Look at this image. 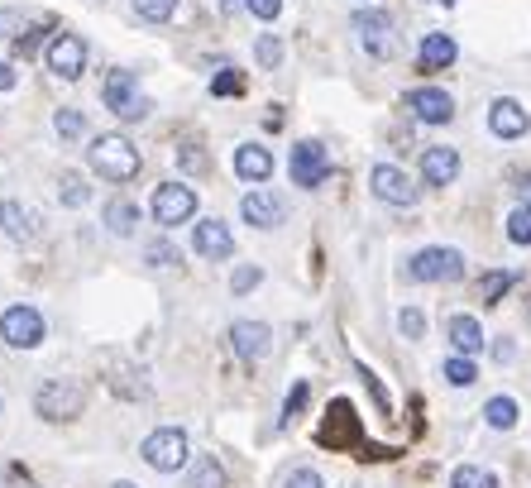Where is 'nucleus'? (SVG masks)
I'll list each match as a JSON object with an SVG mask.
<instances>
[{"label":"nucleus","mask_w":531,"mask_h":488,"mask_svg":"<svg viewBox=\"0 0 531 488\" xmlns=\"http://www.w3.org/2000/svg\"><path fill=\"white\" fill-rule=\"evenodd\" d=\"M87 158L106 182H130L134 173H139V149H134L125 134H96Z\"/></svg>","instance_id":"obj_1"},{"label":"nucleus","mask_w":531,"mask_h":488,"mask_svg":"<svg viewBox=\"0 0 531 488\" xmlns=\"http://www.w3.org/2000/svg\"><path fill=\"white\" fill-rule=\"evenodd\" d=\"M407 278L417 283H460L465 278V254L450 244H426L407 259Z\"/></svg>","instance_id":"obj_2"},{"label":"nucleus","mask_w":531,"mask_h":488,"mask_svg":"<svg viewBox=\"0 0 531 488\" xmlns=\"http://www.w3.org/2000/svg\"><path fill=\"white\" fill-rule=\"evenodd\" d=\"M101 101H106L120 120H144V115H149V96L139 91V77H134L130 67H111V72H106Z\"/></svg>","instance_id":"obj_3"},{"label":"nucleus","mask_w":531,"mask_h":488,"mask_svg":"<svg viewBox=\"0 0 531 488\" xmlns=\"http://www.w3.org/2000/svg\"><path fill=\"white\" fill-rule=\"evenodd\" d=\"M139 455H144V465L158 469V474H177V469L187 465L192 445H187V436H182L177 426H158V431H149V436H144Z\"/></svg>","instance_id":"obj_4"},{"label":"nucleus","mask_w":531,"mask_h":488,"mask_svg":"<svg viewBox=\"0 0 531 488\" xmlns=\"http://www.w3.org/2000/svg\"><path fill=\"white\" fill-rule=\"evenodd\" d=\"M354 34L369 58H393L398 53V29L388 10H354Z\"/></svg>","instance_id":"obj_5"},{"label":"nucleus","mask_w":531,"mask_h":488,"mask_svg":"<svg viewBox=\"0 0 531 488\" xmlns=\"http://www.w3.org/2000/svg\"><path fill=\"white\" fill-rule=\"evenodd\" d=\"M44 63L53 77H63V82H77L82 72H87V39L82 34H67V29H58L53 39H48L44 48Z\"/></svg>","instance_id":"obj_6"},{"label":"nucleus","mask_w":531,"mask_h":488,"mask_svg":"<svg viewBox=\"0 0 531 488\" xmlns=\"http://www.w3.org/2000/svg\"><path fill=\"white\" fill-rule=\"evenodd\" d=\"M34 407H39V417H44V422H72V417L87 407V398H82V388H77V383L48 378L44 388L34 393Z\"/></svg>","instance_id":"obj_7"},{"label":"nucleus","mask_w":531,"mask_h":488,"mask_svg":"<svg viewBox=\"0 0 531 488\" xmlns=\"http://www.w3.org/2000/svg\"><path fill=\"white\" fill-rule=\"evenodd\" d=\"M0 340L10 345V350H34L39 340H44V316L39 307H5L0 311Z\"/></svg>","instance_id":"obj_8"},{"label":"nucleus","mask_w":531,"mask_h":488,"mask_svg":"<svg viewBox=\"0 0 531 488\" xmlns=\"http://www.w3.org/2000/svg\"><path fill=\"white\" fill-rule=\"evenodd\" d=\"M197 216V192L187 187V182H158L154 192V221L163 230H173V225L192 221Z\"/></svg>","instance_id":"obj_9"},{"label":"nucleus","mask_w":531,"mask_h":488,"mask_svg":"<svg viewBox=\"0 0 531 488\" xmlns=\"http://www.w3.org/2000/svg\"><path fill=\"white\" fill-rule=\"evenodd\" d=\"M292 182L297 187H321V182L331 178V154H326V144H316V139H302V144H292Z\"/></svg>","instance_id":"obj_10"},{"label":"nucleus","mask_w":531,"mask_h":488,"mask_svg":"<svg viewBox=\"0 0 531 488\" xmlns=\"http://www.w3.org/2000/svg\"><path fill=\"white\" fill-rule=\"evenodd\" d=\"M369 187H374L378 201H388V206H417L421 187L402 168H393V163H374V173H369Z\"/></svg>","instance_id":"obj_11"},{"label":"nucleus","mask_w":531,"mask_h":488,"mask_svg":"<svg viewBox=\"0 0 531 488\" xmlns=\"http://www.w3.org/2000/svg\"><path fill=\"white\" fill-rule=\"evenodd\" d=\"M240 216L254 225V230H278V225L288 221V201L278 197V192H264V187H254V192H244Z\"/></svg>","instance_id":"obj_12"},{"label":"nucleus","mask_w":531,"mask_h":488,"mask_svg":"<svg viewBox=\"0 0 531 488\" xmlns=\"http://www.w3.org/2000/svg\"><path fill=\"white\" fill-rule=\"evenodd\" d=\"M407 106H412V115H417L421 125H450V120H455V101H450V91H441V87L407 91Z\"/></svg>","instance_id":"obj_13"},{"label":"nucleus","mask_w":531,"mask_h":488,"mask_svg":"<svg viewBox=\"0 0 531 488\" xmlns=\"http://www.w3.org/2000/svg\"><path fill=\"white\" fill-rule=\"evenodd\" d=\"M488 130L498 134V139H522L531 130V115L522 101H512V96H498L493 106H488Z\"/></svg>","instance_id":"obj_14"},{"label":"nucleus","mask_w":531,"mask_h":488,"mask_svg":"<svg viewBox=\"0 0 531 488\" xmlns=\"http://www.w3.org/2000/svg\"><path fill=\"white\" fill-rule=\"evenodd\" d=\"M230 345H235V355L244 364H259V359L273 350V331H268L264 321H235L230 326Z\"/></svg>","instance_id":"obj_15"},{"label":"nucleus","mask_w":531,"mask_h":488,"mask_svg":"<svg viewBox=\"0 0 531 488\" xmlns=\"http://www.w3.org/2000/svg\"><path fill=\"white\" fill-rule=\"evenodd\" d=\"M455 178H460V154H455L450 144H431V149L421 154V182H431V187H450Z\"/></svg>","instance_id":"obj_16"},{"label":"nucleus","mask_w":531,"mask_h":488,"mask_svg":"<svg viewBox=\"0 0 531 488\" xmlns=\"http://www.w3.org/2000/svg\"><path fill=\"white\" fill-rule=\"evenodd\" d=\"M192 244H197L201 259H230L235 254V235H230V225L225 221H197V235H192Z\"/></svg>","instance_id":"obj_17"},{"label":"nucleus","mask_w":531,"mask_h":488,"mask_svg":"<svg viewBox=\"0 0 531 488\" xmlns=\"http://www.w3.org/2000/svg\"><path fill=\"white\" fill-rule=\"evenodd\" d=\"M445 335H450V345H455V355H465V359H474L479 350H484V326L474 321V316H450L445 321Z\"/></svg>","instance_id":"obj_18"},{"label":"nucleus","mask_w":531,"mask_h":488,"mask_svg":"<svg viewBox=\"0 0 531 488\" xmlns=\"http://www.w3.org/2000/svg\"><path fill=\"white\" fill-rule=\"evenodd\" d=\"M455 58H460V48H455V39H450V34H426V39H421V48H417L421 72H445Z\"/></svg>","instance_id":"obj_19"},{"label":"nucleus","mask_w":531,"mask_h":488,"mask_svg":"<svg viewBox=\"0 0 531 488\" xmlns=\"http://www.w3.org/2000/svg\"><path fill=\"white\" fill-rule=\"evenodd\" d=\"M235 173H240L244 182H268L273 154H268L264 144H240V149H235Z\"/></svg>","instance_id":"obj_20"},{"label":"nucleus","mask_w":531,"mask_h":488,"mask_svg":"<svg viewBox=\"0 0 531 488\" xmlns=\"http://www.w3.org/2000/svg\"><path fill=\"white\" fill-rule=\"evenodd\" d=\"M0 230L10 235V240H29L34 235V211L24 206V201H5V221H0Z\"/></svg>","instance_id":"obj_21"},{"label":"nucleus","mask_w":531,"mask_h":488,"mask_svg":"<svg viewBox=\"0 0 531 488\" xmlns=\"http://www.w3.org/2000/svg\"><path fill=\"white\" fill-rule=\"evenodd\" d=\"M134 221H139V206H134V201L115 197L111 206H106V230H111V235H120V240H125V235H134Z\"/></svg>","instance_id":"obj_22"},{"label":"nucleus","mask_w":531,"mask_h":488,"mask_svg":"<svg viewBox=\"0 0 531 488\" xmlns=\"http://www.w3.org/2000/svg\"><path fill=\"white\" fill-rule=\"evenodd\" d=\"M484 422L493 426V431H512V426H517V402L503 398V393H498V398H488L484 402Z\"/></svg>","instance_id":"obj_23"},{"label":"nucleus","mask_w":531,"mask_h":488,"mask_svg":"<svg viewBox=\"0 0 531 488\" xmlns=\"http://www.w3.org/2000/svg\"><path fill=\"white\" fill-rule=\"evenodd\" d=\"M187 488H225V469L216 465V455H201L197 465H192Z\"/></svg>","instance_id":"obj_24"},{"label":"nucleus","mask_w":531,"mask_h":488,"mask_svg":"<svg viewBox=\"0 0 531 488\" xmlns=\"http://www.w3.org/2000/svg\"><path fill=\"white\" fill-rule=\"evenodd\" d=\"M512 283H517V273H508V268H493V273H484V278H479V297L493 307V302H503V292H508Z\"/></svg>","instance_id":"obj_25"},{"label":"nucleus","mask_w":531,"mask_h":488,"mask_svg":"<svg viewBox=\"0 0 531 488\" xmlns=\"http://www.w3.org/2000/svg\"><path fill=\"white\" fill-rule=\"evenodd\" d=\"M130 5H134V15L149 24H168L177 15V0H130Z\"/></svg>","instance_id":"obj_26"},{"label":"nucleus","mask_w":531,"mask_h":488,"mask_svg":"<svg viewBox=\"0 0 531 488\" xmlns=\"http://www.w3.org/2000/svg\"><path fill=\"white\" fill-rule=\"evenodd\" d=\"M58 197H63V206H87L91 201V187L82 173H63V182H58Z\"/></svg>","instance_id":"obj_27"},{"label":"nucleus","mask_w":531,"mask_h":488,"mask_svg":"<svg viewBox=\"0 0 531 488\" xmlns=\"http://www.w3.org/2000/svg\"><path fill=\"white\" fill-rule=\"evenodd\" d=\"M450 488H498V479L479 465H460L455 474H450Z\"/></svg>","instance_id":"obj_28"},{"label":"nucleus","mask_w":531,"mask_h":488,"mask_svg":"<svg viewBox=\"0 0 531 488\" xmlns=\"http://www.w3.org/2000/svg\"><path fill=\"white\" fill-rule=\"evenodd\" d=\"M445 383H455V388H469L474 378H479V369H474V359H465V355H455V359H445Z\"/></svg>","instance_id":"obj_29"},{"label":"nucleus","mask_w":531,"mask_h":488,"mask_svg":"<svg viewBox=\"0 0 531 488\" xmlns=\"http://www.w3.org/2000/svg\"><path fill=\"white\" fill-rule=\"evenodd\" d=\"M53 130H58V139H77V134L87 130V115L72 111V106H63V111L53 115Z\"/></svg>","instance_id":"obj_30"},{"label":"nucleus","mask_w":531,"mask_h":488,"mask_svg":"<svg viewBox=\"0 0 531 488\" xmlns=\"http://www.w3.org/2000/svg\"><path fill=\"white\" fill-rule=\"evenodd\" d=\"M508 240L512 244H531V206H517L508 216Z\"/></svg>","instance_id":"obj_31"},{"label":"nucleus","mask_w":531,"mask_h":488,"mask_svg":"<svg viewBox=\"0 0 531 488\" xmlns=\"http://www.w3.org/2000/svg\"><path fill=\"white\" fill-rule=\"evenodd\" d=\"M177 168L192 173V178H201V173H206V154H201L197 144H177Z\"/></svg>","instance_id":"obj_32"},{"label":"nucleus","mask_w":531,"mask_h":488,"mask_svg":"<svg viewBox=\"0 0 531 488\" xmlns=\"http://www.w3.org/2000/svg\"><path fill=\"white\" fill-rule=\"evenodd\" d=\"M254 58H259V67H278L283 63V44H278L273 34H264V39L254 44Z\"/></svg>","instance_id":"obj_33"},{"label":"nucleus","mask_w":531,"mask_h":488,"mask_svg":"<svg viewBox=\"0 0 531 488\" xmlns=\"http://www.w3.org/2000/svg\"><path fill=\"white\" fill-rule=\"evenodd\" d=\"M307 383H292V393H288V402H283V426H292L297 422V412H302V407H307Z\"/></svg>","instance_id":"obj_34"},{"label":"nucleus","mask_w":531,"mask_h":488,"mask_svg":"<svg viewBox=\"0 0 531 488\" xmlns=\"http://www.w3.org/2000/svg\"><path fill=\"white\" fill-rule=\"evenodd\" d=\"M259 283H264V268H235V278H230V292H235V297H240V292H249V288H259Z\"/></svg>","instance_id":"obj_35"},{"label":"nucleus","mask_w":531,"mask_h":488,"mask_svg":"<svg viewBox=\"0 0 531 488\" xmlns=\"http://www.w3.org/2000/svg\"><path fill=\"white\" fill-rule=\"evenodd\" d=\"M398 326H402V335H407V340H421V331H426V316H421L417 307H407L398 316Z\"/></svg>","instance_id":"obj_36"},{"label":"nucleus","mask_w":531,"mask_h":488,"mask_svg":"<svg viewBox=\"0 0 531 488\" xmlns=\"http://www.w3.org/2000/svg\"><path fill=\"white\" fill-rule=\"evenodd\" d=\"M149 264H154V268L177 264V249H173L168 240H154V244H149Z\"/></svg>","instance_id":"obj_37"},{"label":"nucleus","mask_w":531,"mask_h":488,"mask_svg":"<svg viewBox=\"0 0 531 488\" xmlns=\"http://www.w3.org/2000/svg\"><path fill=\"white\" fill-rule=\"evenodd\" d=\"M244 5H249V10H254L264 24H273L278 15H283V0H244Z\"/></svg>","instance_id":"obj_38"},{"label":"nucleus","mask_w":531,"mask_h":488,"mask_svg":"<svg viewBox=\"0 0 531 488\" xmlns=\"http://www.w3.org/2000/svg\"><path fill=\"white\" fill-rule=\"evenodd\" d=\"M283 488H326V484H321V474H316V469H292Z\"/></svg>","instance_id":"obj_39"},{"label":"nucleus","mask_w":531,"mask_h":488,"mask_svg":"<svg viewBox=\"0 0 531 488\" xmlns=\"http://www.w3.org/2000/svg\"><path fill=\"white\" fill-rule=\"evenodd\" d=\"M211 91H216V96H235V91H240V72H221V77L211 82Z\"/></svg>","instance_id":"obj_40"},{"label":"nucleus","mask_w":531,"mask_h":488,"mask_svg":"<svg viewBox=\"0 0 531 488\" xmlns=\"http://www.w3.org/2000/svg\"><path fill=\"white\" fill-rule=\"evenodd\" d=\"M15 24H24L20 10H0V39H10V34H15ZM15 39H20V34H15Z\"/></svg>","instance_id":"obj_41"},{"label":"nucleus","mask_w":531,"mask_h":488,"mask_svg":"<svg viewBox=\"0 0 531 488\" xmlns=\"http://www.w3.org/2000/svg\"><path fill=\"white\" fill-rule=\"evenodd\" d=\"M15 87V63H0V91Z\"/></svg>","instance_id":"obj_42"},{"label":"nucleus","mask_w":531,"mask_h":488,"mask_svg":"<svg viewBox=\"0 0 531 488\" xmlns=\"http://www.w3.org/2000/svg\"><path fill=\"white\" fill-rule=\"evenodd\" d=\"M517 197H522V206H531V178H527V173L517 178Z\"/></svg>","instance_id":"obj_43"},{"label":"nucleus","mask_w":531,"mask_h":488,"mask_svg":"<svg viewBox=\"0 0 531 488\" xmlns=\"http://www.w3.org/2000/svg\"><path fill=\"white\" fill-rule=\"evenodd\" d=\"M240 5H244V0H221V10H225V15H235Z\"/></svg>","instance_id":"obj_44"},{"label":"nucleus","mask_w":531,"mask_h":488,"mask_svg":"<svg viewBox=\"0 0 531 488\" xmlns=\"http://www.w3.org/2000/svg\"><path fill=\"white\" fill-rule=\"evenodd\" d=\"M0 221H5V201H0Z\"/></svg>","instance_id":"obj_45"},{"label":"nucleus","mask_w":531,"mask_h":488,"mask_svg":"<svg viewBox=\"0 0 531 488\" xmlns=\"http://www.w3.org/2000/svg\"><path fill=\"white\" fill-rule=\"evenodd\" d=\"M436 5H455V0H436Z\"/></svg>","instance_id":"obj_46"},{"label":"nucleus","mask_w":531,"mask_h":488,"mask_svg":"<svg viewBox=\"0 0 531 488\" xmlns=\"http://www.w3.org/2000/svg\"><path fill=\"white\" fill-rule=\"evenodd\" d=\"M115 488H134V484H115Z\"/></svg>","instance_id":"obj_47"}]
</instances>
